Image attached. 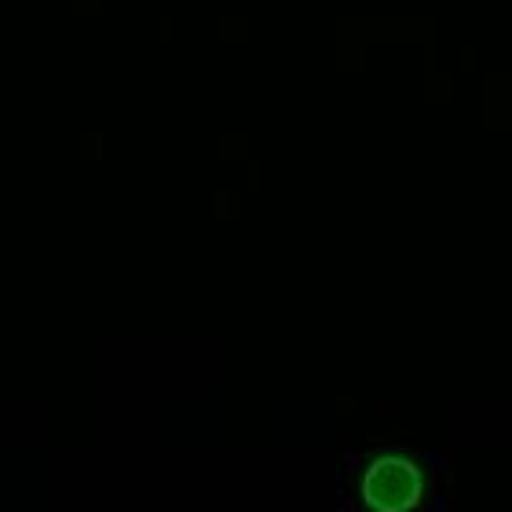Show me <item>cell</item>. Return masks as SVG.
I'll use <instances>...</instances> for the list:
<instances>
[{
    "instance_id": "cell-1",
    "label": "cell",
    "mask_w": 512,
    "mask_h": 512,
    "mask_svg": "<svg viewBox=\"0 0 512 512\" xmlns=\"http://www.w3.org/2000/svg\"><path fill=\"white\" fill-rule=\"evenodd\" d=\"M425 491L421 469L403 454H384L366 469L363 498L374 512H406L414 509L417 498Z\"/></svg>"
}]
</instances>
